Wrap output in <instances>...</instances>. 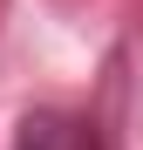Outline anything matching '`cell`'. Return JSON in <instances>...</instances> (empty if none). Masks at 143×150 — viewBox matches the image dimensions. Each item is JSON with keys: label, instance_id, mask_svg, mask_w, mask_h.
<instances>
[{"label": "cell", "instance_id": "cell-1", "mask_svg": "<svg viewBox=\"0 0 143 150\" xmlns=\"http://www.w3.org/2000/svg\"><path fill=\"white\" fill-rule=\"evenodd\" d=\"M14 150H102V137H95L89 116H68V109H34L27 123H20Z\"/></svg>", "mask_w": 143, "mask_h": 150}]
</instances>
